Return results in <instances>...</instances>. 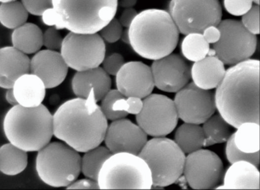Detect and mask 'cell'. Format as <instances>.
<instances>
[{
    "label": "cell",
    "mask_w": 260,
    "mask_h": 190,
    "mask_svg": "<svg viewBox=\"0 0 260 190\" xmlns=\"http://www.w3.org/2000/svg\"><path fill=\"white\" fill-rule=\"evenodd\" d=\"M216 88V108L231 126L259 124L258 60L248 59L232 65Z\"/></svg>",
    "instance_id": "6da1fadb"
},
{
    "label": "cell",
    "mask_w": 260,
    "mask_h": 190,
    "mask_svg": "<svg viewBox=\"0 0 260 190\" xmlns=\"http://www.w3.org/2000/svg\"><path fill=\"white\" fill-rule=\"evenodd\" d=\"M108 126L100 105L92 98L68 100L53 115V135L79 153L101 144Z\"/></svg>",
    "instance_id": "7a4b0ae2"
},
{
    "label": "cell",
    "mask_w": 260,
    "mask_h": 190,
    "mask_svg": "<svg viewBox=\"0 0 260 190\" xmlns=\"http://www.w3.org/2000/svg\"><path fill=\"white\" fill-rule=\"evenodd\" d=\"M118 0H52L42 15L43 22L59 30L98 33L116 13Z\"/></svg>",
    "instance_id": "3957f363"
},
{
    "label": "cell",
    "mask_w": 260,
    "mask_h": 190,
    "mask_svg": "<svg viewBox=\"0 0 260 190\" xmlns=\"http://www.w3.org/2000/svg\"><path fill=\"white\" fill-rule=\"evenodd\" d=\"M128 31L129 44L134 51L143 58L153 60L172 53L179 36L170 13L157 9L138 13Z\"/></svg>",
    "instance_id": "277c9868"
},
{
    "label": "cell",
    "mask_w": 260,
    "mask_h": 190,
    "mask_svg": "<svg viewBox=\"0 0 260 190\" xmlns=\"http://www.w3.org/2000/svg\"><path fill=\"white\" fill-rule=\"evenodd\" d=\"M4 130L10 143L26 151H39L53 135V116L43 104L32 107L17 104L6 113Z\"/></svg>",
    "instance_id": "5b68a950"
},
{
    "label": "cell",
    "mask_w": 260,
    "mask_h": 190,
    "mask_svg": "<svg viewBox=\"0 0 260 190\" xmlns=\"http://www.w3.org/2000/svg\"><path fill=\"white\" fill-rule=\"evenodd\" d=\"M100 189H149L153 186L150 170L138 155L112 154L99 174Z\"/></svg>",
    "instance_id": "8992f818"
},
{
    "label": "cell",
    "mask_w": 260,
    "mask_h": 190,
    "mask_svg": "<svg viewBox=\"0 0 260 190\" xmlns=\"http://www.w3.org/2000/svg\"><path fill=\"white\" fill-rule=\"evenodd\" d=\"M79 152L62 141L48 143L38 151L36 170L40 179L55 187H68L81 171Z\"/></svg>",
    "instance_id": "52a82bcc"
},
{
    "label": "cell",
    "mask_w": 260,
    "mask_h": 190,
    "mask_svg": "<svg viewBox=\"0 0 260 190\" xmlns=\"http://www.w3.org/2000/svg\"><path fill=\"white\" fill-rule=\"evenodd\" d=\"M138 155L150 170L153 186L171 185L183 174L185 153L171 139L155 137L147 140Z\"/></svg>",
    "instance_id": "ba28073f"
},
{
    "label": "cell",
    "mask_w": 260,
    "mask_h": 190,
    "mask_svg": "<svg viewBox=\"0 0 260 190\" xmlns=\"http://www.w3.org/2000/svg\"><path fill=\"white\" fill-rule=\"evenodd\" d=\"M169 13L179 32L185 35L202 33L210 25L217 26L222 17L218 0H171Z\"/></svg>",
    "instance_id": "9c48e42d"
},
{
    "label": "cell",
    "mask_w": 260,
    "mask_h": 190,
    "mask_svg": "<svg viewBox=\"0 0 260 190\" xmlns=\"http://www.w3.org/2000/svg\"><path fill=\"white\" fill-rule=\"evenodd\" d=\"M217 26L220 31V37L213 44V49L224 64L233 65L249 59L254 54L257 37L250 32L241 21L224 19L221 20Z\"/></svg>",
    "instance_id": "30bf717a"
},
{
    "label": "cell",
    "mask_w": 260,
    "mask_h": 190,
    "mask_svg": "<svg viewBox=\"0 0 260 190\" xmlns=\"http://www.w3.org/2000/svg\"><path fill=\"white\" fill-rule=\"evenodd\" d=\"M60 50L68 66L77 71L100 66L106 54V45L99 33L70 32Z\"/></svg>",
    "instance_id": "8fae6325"
},
{
    "label": "cell",
    "mask_w": 260,
    "mask_h": 190,
    "mask_svg": "<svg viewBox=\"0 0 260 190\" xmlns=\"http://www.w3.org/2000/svg\"><path fill=\"white\" fill-rule=\"evenodd\" d=\"M143 101L142 109L136 116L137 124L154 137L171 133L179 118L174 101L164 95L151 93Z\"/></svg>",
    "instance_id": "7c38bea8"
},
{
    "label": "cell",
    "mask_w": 260,
    "mask_h": 190,
    "mask_svg": "<svg viewBox=\"0 0 260 190\" xmlns=\"http://www.w3.org/2000/svg\"><path fill=\"white\" fill-rule=\"evenodd\" d=\"M222 162L214 152L200 149L185 157L183 174L193 189L216 188L223 177Z\"/></svg>",
    "instance_id": "4fadbf2b"
},
{
    "label": "cell",
    "mask_w": 260,
    "mask_h": 190,
    "mask_svg": "<svg viewBox=\"0 0 260 190\" xmlns=\"http://www.w3.org/2000/svg\"><path fill=\"white\" fill-rule=\"evenodd\" d=\"M178 118L185 123L203 124L216 109L214 93L188 83L176 92L173 100Z\"/></svg>",
    "instance_id": "5bb4252c"
},
{
    "label": "cell",
    "mask_w": 260,
    "mask_h": 190,
    "mask_svg": "<svg viewBox=\"0 0 260 190\" xmlns=\"http://www.w3.org/2000/svg\"><path fill=\"white\" fill-rule=\"evenodd\" d=\"M150 68L154 86L167 92L176 93L188 83L191 78L189 65L176 53L154 60Z\"/></svg>",
    "instance_id": "9a60e30c"
},
{
    "label": "cell",
    "mask_w": 260,
    "mask_h": 190,
    "mask_svg": "<svg viewBox=\"0 0 260 190\" xmlns=\"http://www.w3.org/2000/svg\"><path fill=\"white\" fill-rule=\"evenodd\" d=\"M148 140L147 134L137 124L126 118L113 121L104 137L105 146L112 154L139 155Z\"/></svg>",
    "instance_id": "2e32d148"
},
{
    "label": "cell",
    "mask_w": 260,
    "mask_h": 190,
    "mask_svg": "<svg viewBox=\"0 0 260 190\" xmlns=\"http://www.w3.org/2000/svg\"><path fill=\"white\" fill-rule=\"evenodd\" d=\"M115 76L117 89L125 97L144 99L154 87L151 68L142 62L125 63Z\"/></svg>",
    "instance_id": "e0dca14e"
},
{
    "label": "cell",
    "mask_w": 260,
    "mask_h": 190,
    "mask_svg": "<svg viewBox=\"0 0 260 190\" xmlns=\"http://www.w3.org/2000/svg\"><path fill=\"white\" fill-rule=\"evenodd\" d=\"M29 68V72L38 77L46 89H50L64 81L69 67L60 53L44 49L39 50L30 59Z\"/></svg>",
    "instance_id": "ac0fdd59"
},
{
    "label": "cell",
    "mask_w": 260,
    "mask_h": 190,
    "mask_svg": "<svg viewBox=\"0 0 260 190\" xmlns=\"http://www.w3.org/2000/svg\"><path fill=\"white\" fill-rule=\"evenodd\" d=\"M111 79L100 66L77 71L72 81V88L77 97L92 98L96 102L111 89Z\"/></svg>",
    "instance_id": "d6986e66"
},
{
    "label": "cell",
    "mask_w": 260,
    "mask_h": 190,
    "mask_svg": "<svg viewBox=\"0 0 260 190\" xmlns=\"http://www.w3.org/2000/svg\"><path fill=\"white\" fill-rule=\"evenodd\" d=\"M30 59L13 46L0 48V87L12 88L20 76L29 72Z\"/></svg>",
    "instance_id": "ffe728a7"
},
{
    "label": "cell",
    "mask_w": 260,
    "mask_h": 190,
    "mask_svg": "<svg viewBox=\"0 0 260 190\" xmlns=\"http://www.w3.org/2000/svg\"><path fill=\"white\" fill-rule=\"evenodd\" d=\"M224 64L216 55H207L194 62L190 68L192 82L204 90H210L216 88L225 72Z\"/></svg>",
    "instance_id": "44dd1931"
},
{
    "label": "cell",
    "mask_w": 260,
    "mask_h": 190,
    "mask_svg": "<svg viewBox=\"0 0 260 190\" xmlns=\"http://www.w3.org/2000/svg\"><path fill=\"white\" fill-rule=\"evenodd\" d=\"M223 177V183L217 189H259L257 167L245 161L231 164Z\"/></svg>",
    "instance_id": "7402d4cb"
},
{
    "label": "cell",
    "mask_w": 260,
    "mask_h": 190,
    "mask_svg": "<svg viewBox=\"0 0 260 190\" xmlns=\"http://www.w3.org/2000/svg\"><path fill=\"white\" fill-rule=\"evenodd\" d=\"M46 89L43 81L30 72L18 78L12 87L18 104L27 107H36L42 104Z\"/></svg>",
    "instance_id": "603a6c76"
},
{
    "label": "cell",
    "mask_w": 260,
    "mask_h": 190,
    "mask_svg": "<svg viewBox=\"0 0 260 190\" xmlns=\"http://www.w3.org/2000/svg\"><path fill=\"white\" fill-rule=\"evenodd\" d=\"M11 40L12 46L22 53L35 54L43 46V32L36 24L26 22L13 30Z\"/></svg>",
    "instance_id": "cb8c5ba5"
},
{
    "label": "cell",
    "mask_w": 260,
    "mask_h": 190,
    "mask_svg": "<svg viewBox=\"0 0 260 190\" xmlns=\"http://www.w3.org/2000/svg\"><path fill=\"white\" fill-rule=\"evenodd\" d=\"M205 136L199 124L184 123L176 130L174 141L185 154H190L205 145Z\"/></svg>",
    "instance_id": "d4e9b609"
},
{
    "label": "cell",
    "mask_w": 260,
    "mask_h": 190,
    "mask_svg": "<svg viewBox=\"0 0 260 190\" xmlns=\"http://www.w3.org/2000/svg\"><path fill=\"white\" fill-rule=\"evenodd\" d=\"M27 164L26 151L11 143L0 147V171L8 175H15L22 172Z\"/></svg>",
    "instance_id": "484cf974"
},
{
    "label": "cell",
    "mask_w": 260,
    "mask_h": 190,
    "mask_svg": "<svg viewBox=\"0 0 260 190\" xmlns=\"http://www.w3.org/2000/svg\"><path fill=\"white\" fill-rule=\"evenodd\" d=\"M84 153L81 159V171L85 177L97 180L104 164L112 154L101 144Z\"/></svg>",
    "instance_id": "4316f807"
},
{
    "label": "cell",
    "mask_w": 260,
    "mask_h": 190,
    "mask_svg": "<svg viewBox=\"0 0 260 190\" xmlns=\"http://www.w3.org/2000/svg\"><path fill=\"white\" fill-rule=\"evenodd\" d=\"M204 146L226 142L231 136V126L221 116L213 115L203 123Z\"/></svg>",
    "instance_id": "83f0119b"
},
{
    "label": "cell",
    "mask_w": 260,
    "mask_h": 190,
    "mask_svg": "<svg viewBox=\"0 0 260 190\" xmlns=\"http://www.w3.org/2000/svg\"><path fill=\"white\" fill-rule=\"evenodd\" d=\"M234 142L240 150L252 153L259 150V125L253 122H246L237 128L233 133Z\"/></svg>",
    "instance_id": "f1b7e54d"
},
{
    "label": "cell",
    "mask_w": 260,
    "mask_h": 190,
    "mask_svg": "<svg viewBox=\"0 0 260 190\" xmlns=\"http://www.w3.org/2000/svg\"><path fill=\"white\" fill-rule=\"evenodd\" d=\"M28 12L21 2L17 0L2 3L0 23L6 28L14 29L26 22Z\"/></svg>",
    "instance_id": "f546056e"
},
{
    "label": "cell",
    "mask_w": 260,
    "mask_h": 190,
    "mask_svg": "<svg viewBox=\"0 0 260 190\" xmlns=\"http://www.w3.org/2000/svg\"><path fill=\"white\" fill-rule=\"evenodd\" d=\"M125 97L117 89H110L101 100L100 108L108 120L126 118Z\"/></svg>",
    "instance_id": "4dcf8cb0"
},
{
    "label": "cell",
    "mask_w": 260,
    "mask_h": 190,
    "mask_svg": "<svg viewBox=\"0 0 260 190\" xmlns=\"http://www.w3.org/2000/svg\"><path fill=\"white\" fill-rule=\"evenodd\" d=\"M209 50V44L205 40L202 33L193 32L186 34L181 44L183 56L194 62L207 56Z\"/></svg>",
    "instance_id": "1f68e13d"
},
{
    "label": "cell",
    "mask_w": 260,
    "mask_h": 190,
    "mask_svg": "<svg viewBox=\"0 0 260 190\" xmlns=\"http://www.w3.org/2000/svg\"><path fill=\"white\" fill-rule=\"evenodd\" d=\"M225 154L228 160L231 164L237 161H245L253 164L257 167H258L259 164V151L252 153H247L240 150L234 143L233 134L226 141Z\"/></svg>",
    "instance_id": "d6a6232c"
},
{
    "label": "cell",
    "mask_w": 260,
    "mask_h": 190,
    "mask_svg": "<svg viewBox=\"0 0 260 190\" xmlns=\"http://www.w3.org/2000/svg\"><path fill=\"white\" fill-rule=\"evenodd\" d=\"M123 27L118 19L114 18L100 30L99 34L104 41L114 43L120 39Z\"/></svg>",
    "instance_id": "836d02e7"
},
{
    "label": "cell",
    "mask_w": 260,
    "mask_h": 190,
    "mask_svg": "<svg viewBox=\"0 0 260 190\" xmlns=\"http://www.w3.org/2000/svg\"><path fill=\"white\" fill-rule=\"evenodd\" d=\"M241 22L250 32L255 35L258 34L259 33V5L252 6L247 12L242 15Z\"/></svg>",
    "instance_id": "e575fe53"
},
{
    "label": "cell",
    "mask_w": 260,
    "mask_h": 190,
    "mask_svg": "<svg viewBox=\"0 0 260 190\" xmlns=\"http://www.w3.org/2000/svg\"><path fill=\"white\" fill-rule=\"evenodd\" d=\"M63 38L55 27L51 26L43 32V46L46 49L56 51L60 49Z\"/></svg>",
    "instance_id": "d590c367"
},
{
    "label": "cell",
    "mask_w": 260,
    "mask_h": 190,
    "mask_svg": "<svg viewBox=\"0 0 260 190\" xmlns=\"http://www.w3.org/2000/svg\"><path fill=\"white\" fill-rule=\"evenodd\" d=\"M252 0H223L224 7L230 14L240 16L247 12L252 7Z\"/></svg>",
    "instance_id": "8d00e7d4"
},
{
    "label": "cell",
    "mask_w": 260,
    "mask_h": 190,
    "mask_svg": "<svg viewBox=\"0 0 260 190\" xmlns=\"http://www.w3.org/2000/svg\"><path fill=\"white\" fill-rule=\"evenodd\" d=\"M124 63L123 57L117 53L105 57L102 63L103 69L110 75H116Z\"/></svg>",
    "instance_id": "74e56055"
},
{
    "label": "cell",
    "mask_w": 260,
    "mask_h": 190,
    "mask_svg": "<svg viewBox=\"0 0 260 190\" xmlns=\"http://www.w3.org/2000/svg\"><path fill=\"white\" fill-rule=\"evenodd\" d=\"M21 3L28 13L42 16L48 9L52 7V0H21Z\"/></svg>",
    "instance_id": "f35d334b"
},
{
    "label": "cell",
    "mask_w": 260,
    "mask_h": 190,
    "mask_svg": "<svg viewBox=\"0 0 260 190\" xmlns=\"http://www.w3.org/2000/svg\"><path fill=\"white\" fill-rule=\"evenodd\" d=\"M143 106L142 98L135 96L125 97V111L127 115H137L142 110Z\"/></svg>",
    "instance_id": "ab89813d"
},
{
    "label": "cell",
    "mask_w": 260,
    "mask_h": 190,
    "mask_svg": "<svg viewBox=\"0 0 260 190\" xmlns=\"http://www.w3.org/2000/svg\"><path fill=\"white\" fill-rule=\"evenodd\" d=\"M67 189H100L96 180L86 177L76 179L68 187Z\"/></svg>",
    "instance_id": "60d3db41"
},
{
    "label": "cell",
    "mask_w": 260,
    "mask_h": 190,
    "mask_svg": "<svg viewBox=\"0 0 260 190\" xmlns=\"http://www.w3.org/2000/svg\"><path fill=\"white\" fill-rule=\"evenodd\" d=\"M202 34L205 40L209 44L216 43L220 37V31L217 26L215 25H210L206 27Z\"/></svg>",
    "instance_id": "b9f144b4"
},
{
    "label": "cell",
    "mask_w": 260,
    "mask_h": 190,
    "mask_svg": "<svg viewBox=\"0 0 260 190\" xmlns=\"http://www.w3.org/2000/svg\"><path fill=\"white\" fill-rule=\"evenodd\" d=\"M137 14L133 8L124 9L118 20L123 27L128 28Z\"/></svg>",
    "instance_id": "7bdbcfd3"
},
{
    "label": "cell",
    "mask_w": 260,
    "mask_h": 190,
    "mask_svg": "<svg viewBox=\"0 0 260 190\" xmlns=\"http://www.w3.org/2000/svg\"><path fill=\"white\" fill-rule=\"evenodd\" d=\"M6 99L8 103L13 106L18 104L14 96L12 88L8 89L6 93Z\"/></svg>",
    "instance_id": "ee69618b"
},
{
    "label": "cell",
    "mask_w": 260,
    "mask_h": 190,
    "mask_svg": "<svg viewBox=\"0 0 260 190\" xmlns=\"http://www.w3.org/2000/svg\"><path fill=\"white\" fill-rule=\"evenodd\" d=\"M137 0H120V6L124 8H132L137 3Z\"/></svg>",
    "instance_id": "f6af8a7d"
},
{
    "label": "cell",
    "mask_w": 260,
    "mask_h": 190,
    "mask_svg": "<svg viewBox=\"0 0 260 190\" xmlns=\"http://www.w3.org/2000/svg\"><path fill=\"white\" fill-rule=\"evenodd\" d=\"M120 39L124 43L129 44V39L128 35V28L123 30Z\"/></svg>",
    "instance_id": "bcb514c9"
},
{
    "label": "cell",
    "mask_w": 260,
    "mask_h": 190,
    "mask_svg": "<svg viewBox=\"0 0 260 190\" xmlns=\"http://www.w3.org/2000/svg\"><path fill=\"white\" fill-rule=\"evenodd\" d=\"M15 1V0H0V3H5V2H10V1Z\"/></svg>",
    "instance_id": "7dc6e473"
},
{
    "label": "cell",
    "mask_w": 260,
    "mask_h": 190,
    "mask_svg": "<svg viewBox=\"0 0 260 190\" xmlns=\"http://www.w3.org/2000/svg\"><path fill=\"white\" fill-rule=\"evenodd\" d=\"M253 2H254L256 4L259 5V0H252Z\"/></svg>",
    "instance_id": "c3c4849f"
}]
</instances>
